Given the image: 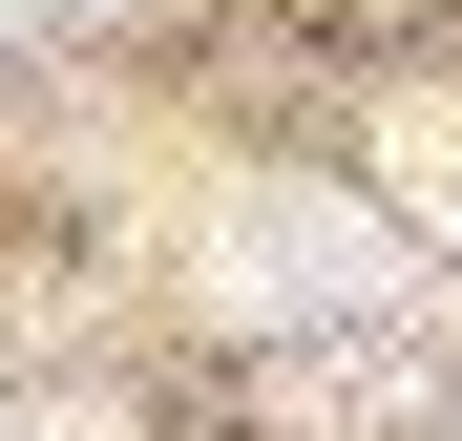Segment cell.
<instances>
[{
    "label": "cell",
    "mask_w": 462,
    "mask_h": 441,
    "mask_svg": "<svg viewBox=\"0 0 462 441\" xmlns=\"http://www.w3.org/2000/svg\"><path fill=\"white\" fill-rule=\"evenodd\" d=\"M253 400L294 420V441H441V357L420 336H294V357H253Z\"/></svg>",
    "instance_id": "1"
},
{
    "label": "cell",
    "mask_w": 462,
    "mask_h": 441,
    "mask_svg": "<svg viewBox=\"0 0 462 441\" xmlns=\"http://www.w3.org/2000/svg\"><path fill=\"white\" fill-rule=\"evenodd\" d=\"M231 294H316V336L378 294V232L357 210H231Z\"/></svg>",
    "instance_id": "2"
},
{
    "label": "cell",
    "mask_w": 462,
    "mask_h": 441,
    "mask_svg": "<svg viewBox=\"0 0 462 441\" xmlns=\"http://www.w3.org/2000/svg\"><path fill=\"white\" fill-rule=\"evenodd\" d=\"M420 210H441V232H462V147H441V126H420Z\"/></svg>",
    "instance_id": "3"
},
{
    "label": "cell",
    "mask_w": 462,
    "mask_h": 441,
    "mask_svg": "<svg viewBox=\"0 0 462 441\" xmlns=\"http://www.w3.org/2000/svg\"><path fill=\"white\" fill-rule=\"evenodd\" d=\"M0 22H42V0H0Z\"/></svg>",
    "instance_id": "4"
}]
</instances>
